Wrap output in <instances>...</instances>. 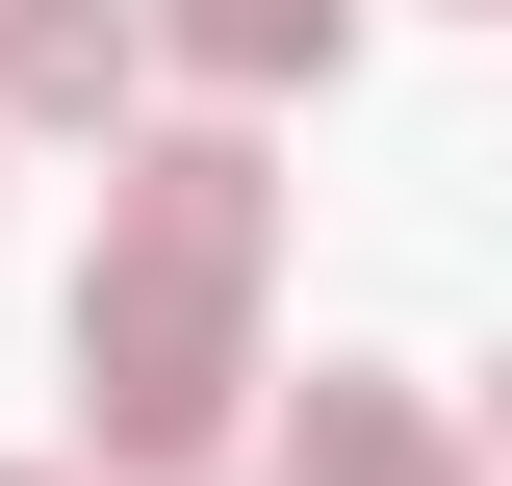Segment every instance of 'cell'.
<instances>
[{
  "label": "cell",
  "instance_id": "cell-1",
  "mask_svg": "<svg viewBox=\"0 0 512 486\" xmlns=\"http://www.w3.org/2000/svg\"><path fill=\"white\" fill-rule=\"evenodd\" d=\"M256 282H282V154L256 128H128L103 154V256H77V435H103V486L231 461Z\"/></svg>",
  "mask_w": 512,
  "mask_h": 486
},
{
  "label": "cell",
  "instance_id": "cell-2",
  "mask_svg": "<svg viewBox=\"0 0 512 486\" xmlns=\"http://www.w3.org/2000/svg\"><path fill=\"white\" fill-rule=\"evenodd\" d=\"M256 486H487V461H461V410H436L410 359H308V410H282Z\"/></svg>",
  "mask_w": 512,
  "mask_h": 486
},
{
  "label": "cell",
  "instance_id": "cell-3",
  "mask_svg": "<svg viewBox=\"0 0 512 486\" xmlns=\"http://www.w3.org/2000/svg\"><path fill=\"white\" fill-rule=\"evenodd\" d=\"M128 26H154L205 103H333V52H359V0H128Z\"/></svg>",
  "mask_w": 512,
  "mask_h": 486
},
{
  "label": "cell",
  "instance_id": "cell-4",
  "mask_svg": "<svg viewBox=\"0 0 512 486\" xmlns=\"http://www.w3.org/2000/svg\"><path fill=\"white\" fill-rule=\"evenodd\" d=\"M128 77H154L128 0H0V128H128Z\"/></svg>",
  "mask_w": 512,
  "mask_h": 486
},
{
  "label": "cell",
  "instance_id": "cell-5",
  "mask_svg": "<svg viewBox=\"0 0 512 486\" xmlns=\"http://www.w3.org/2000/svg\"><path fill=\"white\" fill-rule=\"evenodd\" d=\"M0 486H52V461H0Z\"/></svg>",
  "mask_w": 512,
  "mask_h": 486
},
{
  "label": "cell",
  "instance_id": "cell-6",
  "mask_svg": "<svg viewBox=\"0 0 512 486\" xmlns=\"http://www.w3.org/2000/svg\"><path fill=\"white\" fill-rule=\"evenodd\" d=\"M154 486H205V461H154Z\"/></svg>",
  "mask_w": 512,
  "mask_h": 486
}]
</instances>
